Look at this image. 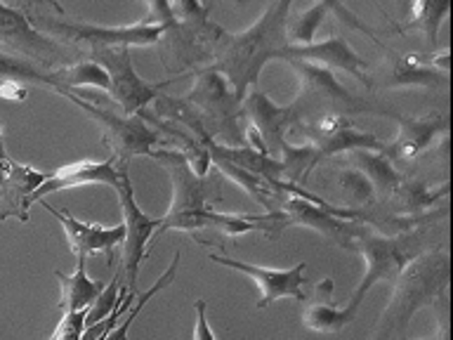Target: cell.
Segmentation results:
<instances>
[{"label":"cell","mask_w":453,"mask_h":340,"mask_svg":"<svg viewBox=\"0 0 453 340\" xmlns=\"http://www.w3.org/2000/svg\"><path fill=\"white\" fill-rule=\"evenodd\" d=\"M288 0L269 3L253 27L239 34H226L219 38L212 52L208 69L225 78L236 99L243 102L248 88H253L260 78L262 66L269 59H276L286 48V19L290 12Z\"/></svg>","instance_id":"cell-1"},{"label":"cell","mask_w":453,"mask_h":340,"mask_svg":"<svg viewBox=\"0 0 453 340\" xmlns=\"http://www.w3.org/2000/svg\"><path fill=\"white\" fill-rule=\"evenodd\" d=\"M449 274H451V260H449L446 243H439L437 248H432L411 262L409 267L399 274V279L392 283L395 293L382 312L373 340L406 338L411 317L427 305L432 307V303L441 293H446Z\"/></svg>","instance_id":"cell-2"},{"label":"cell","mask_w":453,"mask_h":340,"mask_svg":"<svg viewBox=\"0 0 453 340\" xmlns=\"http://www.w3.org/2000/svg\"><path fill=\"white\" fill-rule=\"evenodd\" d=\"M437 229L439 222H427V225H420L416 229L399 234H375L364 225L357 227L349 251H357V253L364 255L366 274H364L359 289L354 290V296L349 300L361 305L368 290L373 289L378 282L395 283L411 262L439 246V243H434V232Z\"/></svg>","instance_id":"cell-3"},{"label":"cell","mask_w":453,"mask_h":340,"mask_svg":"<svg viewBox=\"0 0 453 340\" xmlns=\"http://www.w3.org/2000/svg\"><path fill=\"white\" fill-rule=\"evenodd\" d=\"M211 5L170 3V19L158 38V55L168 73H182L198 64H211L225 28L208 19Z\"/></svg>","instance_id":"cell-4"},{"label":"cell","mask_w":453,"mask_h":340,"mask_svg":"<svg viewBox=\"0 0 453 340\" xmlns=\"http://www.w3.org/2000/svg\"><path fill=\"white\" fill-rule=\"evenodd\" d=\"M27 17L34 24L35 31H41L42 35H48L52 41L59 38L62 45L76 42V45H88V50L95 48V45L147 48V45H156L161 38L163 28L170 19V5L168 3H151L144 19L133 24V27L119 28L92 27V24H83V21H64L57 19V17H45L41 12L27 14Z\"/></svg>","instance_id":"cell-5"},{"label":"cell","mask_w":453,"mask_h":340,"mask_svg":"<svg viewBox=\"0 0 453 340\" xmlns=\"http://www.w3.org/2000/svg\"><path fill=\"white\" fill-rule=\"evenodd\" d=\"M184 102L196 112L205 135L219 147H243L246 135L241 133V102L225 78L212 69L196 71V81Z\"/></svg>","instance_id":"cell-6"},{"label":"cell","mask_w":453,"mask_h":340,"mask_svg":"<svg viewBox=\"0 0 453 340\" xmlns=\"http://www.w3.org/2000/svg\"><path fill=\"white\" fill-rule=\"evenodd\" d=\"M59 95L73 102L78 109H83L97 123L99 130H102V142L109 147L111 156L119 163L127 166V161L134 158V156H151L156 147L161 144L158 130L149 126L142 113H134V116L113 113L109 109L92 104V102L83 99L73 90H62Z\"/></svg>","instance_id":"cell-7"},{"label":"cell","mask_w":453,"mask_h":340,"mask_svg":"<svg viewBox=\"0 0 453 340\" xmlns=\"http://www.w3.org/2000/svg\"><path fill=\"white\" fill-rule=\"evenodd\" d=\"M116 194H119L120 211H123V229H126V239L120 243V276H123V289L130 293H137V276H140V265L147 258L154 243V234L163 225V218H151L142 211L137 201H134L133 182L127 175V166L120 168L119 184H116Z\"/></svg>","instance_id":"cell-8"},{"label":"cell","mask_w":453,"mask_h":340,"mask_svg":"<svg viewBox=\"0 0 453 340\" xmlns=\"http://www.w3.org/2000/svg\"><path fill=\"white\" fill-rule=\"evenodd\" d=\"M0 50L45 71L69 66L71 48L35 31L21 7L0 3Z\"/></svg>","instance_id":"cell-9"},{"label":"cell","mask_w":453,"mask_h":340,"mask_svg":"<svg viewBox=\"0 0 453 340\" xmlns=\"http://www.w3.org/2000/svg\"><path fill=\"white\" fill-rule=\"evenodd\" d=\"M88 55H90L92 62L99 64L106 71V76H109V95L119 102L120 109H123V116H134V113L144 112L147 104H151L158 97V92L165 85H151L137 76L130 48L95 45V48L88 50Z\"/></svg>","instance_id":"cell-10"},{"label":"cell","mask_w":453,"mask_h":340,"mask_svg":"<svg viewBox=\"0 0 453 340\" xmlns=\"http://www.w3.org/2000/svg\"><path fill=\"white\" fill-rule=\"evenodd\" d=\"M288 64L293 66L297 78H300V95H297L296 99L300 113H303V109L307 104L333 106V109H338L335 113H338V116H345V119L347 113H380V116H388L389 113V106L371 104L366 99L352 95V92L347 90L345 85L340 83L338 78L333 76L328 69H324V66L293 62V59H288Z\"/></svg>","instance_id":"cell-11"},{"label":"cell","mask_w":453,"mask_h":340,"mask_svg":"<svg viewBox=\"0 0 453 340\" xmlns=\"http://www.w3.org/2000/svg\"><path fill=\"white\" fill-rule=\"evenodd\" d=\"M297 130L304 133V140H307L304 144L314 149L317 163L328 156H338L340 151H385L388 147V142L378 140L373 133H366V130H357L352 120L345 116H335V113H328L311 126L300 123Z\"/></svg>","instance_id":"cell-12"},{"label":"cell","mask_w":453,"mask_h":340,"mask_svg":"<svg viewBox=\"0 0 453 340\" xmlns=\"http://www.w3.org/2000/svg\"><path fill=\"white\" fill-rule=\"evenodd\" d=\"M378 48L385 52V71H382L380 81L375 85L380 88H403V85H427V88H437V85L449 83V50L439 52V55H402L396 50L382 45L378 38Z\"/></svg>","instance_id":"cell-13"},{"label":"cell","mask_w":453,"mask_h":340,"mask_svg":"<svg viewBox=\"0 0 453 340\" xmlns=\"http://www.w3.org/2000/svg\"><path fill=\"white\" fill-rule=\"evenodd\" d=\"M211 260L218 265H225L229 269H236L241 274H246L248 279H253V283L260 289V300H257V310H265L281 298H293L297 303H303L307 298L304 283H310L304 279V269L307 262H297L288 269H272V267H257L250 262L234 260L229 255L211 253Z\"/></svg>","instance_id":"cell-14"},{"label":"cell","mask_w":453,"mask_h":340,"mask_svg":"<svg viewBox=\"0 0 453 340\" xmlns=\"http://www.w3.org/2000/svg\"><path fill=\"white\" fill-rule=\"evenodd\" d=\"M241 113L250 116L255 133L260 135L269 156L283 151V147L288 144L290 130L300 123V116H303L296 102L288 106H279L260 90L248 92L246 99L241 102Z\"/></svg>","instance_id":"cell-15"},{"label":"cell","mask_w":453,"mask_h":340,"mask_svg":"<svg viewBox=\"0 0 453 340\" xmlns=\"http://www.w3.org/2000/svg\"><path fill=\"white\" fill-rule=\"evenodd\" d=\"M168 170L170 182H173V201H170L168 215H180V212L201 211L208 205V198L215 194L212 182L205 177H198L191 170L187 154L182 151H173V149H156L154 154L149 156Z\"/></svg>","instance_id":"cell-16"},{"label":"cell","mask_w":453,"mask_h":340,"mask_svg":"<svg viewBox=\"0 0 453 340\" xmlns=\"http://www.w3.org/2000/svg\"><path fill=\"white\" fill-rule=\"evenodd\" d=\"M45 205V211L50 215H55L59 220V225L64 227L66 241H69L71 253L76 258H90V255L102 253L106 258V265L113 267V251L123 243L126 239V229L120 227H102V225H90V222H81L66 211H59L52 204H48V198L41 201Z\"/></svg>","instance_id":"cell-17"},{"label":"cell","mask_w":453,"mask_h":340,"mask_svg":"<svg viewBox=\"0 0 453 340\" xmlns=\"http://www.w3.org/2000/svg\"><path fill=\"white\" fill-rule=\"evenodd\" d=\"M276 59H283V62H304V64H317V66H324V69H340L347 71L349 76L361 81L368 88H373L371 78H368V62L364 57H359L352 50V45L340 38V35H328L326 41L311 42V45H304V48H283L279 52Z\"/></svg>","instance_id":"cell-18"},{"label":"cell","mask_w":453,"mask_h":340,"mask_svg":"<svg viewBox=\"0 0 453 340\" xmlns=\"http://www.w3.org/2000/svg\"><path fill=\"white\" fill-rule=\"evenodd\" d=\"M389 119L399 123V135L392 144L385 147L382 154L389 161H413L418 156L427 151L434 144L437 137L446 135L449 130V119L446 113H430V116H403V113L389 109Z\"/></svg>","instance_id":"cell-19"},{"label":"cell","mask_w":453,"mask_h":340,"mask_svg":"<svg viewBox=\"0 0 453 340\" xmlns=\"http://www.w3.org/2000/svg\"><path fill=\"white\" fill-rule=\"evenodd\" d=\"M123 166L126 163H119L113 156H109L106 161H78L71 163V166H64V168L55 170V173H50L45 177V182L34 191L31 205L35 201L48 198V194L71 189V187H83V184H106V187L116 189Z\"/></svg>","instance_id":"cell-20"},{"label":"cell","mask_w":453,"mask_h":340,"mask_svg":"<svg viewBox=\"0 0 453 340\" xmlns=\"http://www.w3.org/2000/svg\"><path fill=\"white\" fill-rule=\"evenodd\" d=\"M333 279H324V282L314 283L311 293H307L303 303V326H307L310 331L317 333H340L345 326H349L359 314L361 305L347 300L345 307H338L333 303Z\"/></svg>","instance_id":"cell-21"},{"label":"cell","mask_w":453,"mask_h":340,"mask_svg":"<svg viewBox=\"0 0 453 340\" xmlns=\"http://www.w3.org/2000/svg\"><path fill=\"white\" fill-rule=\"evenodd\" d=\"M45 173H38L31 166L10 161L3 182H0V220H19L27 222L31 211L34 191L45 182Z\"/></svg>","instance_id":"cell-22"},{"label":"cell","mask_w":453,"mask_h":340,"mask_svg":"<svg viewBox=\"0 0 453 340\" xmlns=\"http://www.w3.org/2000/svg\"><path fill=\"white\" fill-rule=\"evenodd\" d=\"M85 260L88 258H78L73 274H64V272L55 269V279L59 282V289H62V298H59V310H62V314H66V312L90 310V305L104 290V282H97V279L88 276Z\"/></svg>","instance_id":"cell-23"},{"label":"cell","mask_w":453,"mask_h":340,"mask_svg":"<svg viewBox=\"0 0 453 340\" xmlns=\"http://www.w3.org/2000/svg\"><path fill=\"white\" fill-rule=\"evenodd\" d=\"M347 163H352V168L359 170L361 175L373 184L375 198L380 201H385L396 189V184L402 182L395 163L382 151H347Z\"/></svg>","instance_id":"cell-24"},{"label":"cell","mask_w":453,"mask_h":340,"mask_svg":"<svg viewBox=\"0 0 453 340\" xmlns=\"http://www.w3.org/2000/svg\"><path fill=\"white\" fill-rule=\"evenodd\" d=\"M451 12V3L449 0H420V3H411L409 14L403 19L402 27L396 31H420L425 41L430 42V48H437L439 42V27L444 21L446 14Z\"/></svg>","instance_id":"cell-25"},{"label":"cell","mask_w":453,"mask_h":340,"mask_svg":"<svg viewBox=\"0 0 453 340\" xmlns=\"http://www.w3.org/2000/svg\"><path fill=\"white\" fill-rule=\"evenodd\" d=\"M180 260H182V253H175V258H173V262H170V267L163 272L158 279L154 282V286L149 290H144V293H140V296L134 298L133 307L123 314V319H120V324H116L111 328V331L106 333L104 338L102 340H127V333H130V326L134 324V319H137V314H140L142 310H144V305L149 303V300H154L158 293H161L165 286H170V283L175 282L177 276V269H180Z\"/></svg>","instance_id":"cell-26"},{"label":"cell","mask_w":453,"mask_h":340,"mask_svg":"<svg viewBox=\"0 0 453 340\" xmlns=\"http://www.w3.org/2000/svg\"><path fill=\"white\" fill-rule=\"evenodd\" d=\"M333 10V3L310 5L303 14L286 19V48H304L314 42L317 28L324 24L326 14Z\"/></svg>","instance_id":"cell-27"},{"label":"cell","mask_w":453,"mask_h":340,"mask_svg":"<svg viewBox=\"0 0 453 340\" xmlns=\"http://www.w3.org/2000/svg\"><path fill=\"white\" fill-rule=\"evenodd\" d=\"M19 81H31V83L45 85L50 90L59 92L55 71H45L41 66H35V64L27 62V59H19V57L0 50V85L19 83Z\"/></svg>","instance_id":"cell-28"},{"label":"cell","mask_w":453,"mask_h":340,"mask_svg":"<svg viewBox=\"0 0 453 340\" xmlns=\"http://www.w3.org/2000/svg\"><path fill=\"white\" fill-rule=\"evenodd\" d=\"M55 78L57 83H59V92L76 90L81 85H90V88H99V90L109 92V76H106V71L99 64L92 62V59H83V62L55 69Z\"/></svg>","instance_id":"cell-29"},{"label":"cell","mask_w":453,"mask_h":340,"mask_svg":"<svg viewBox=\"0 0 453 340\" xmlns=\"http://www.w3.org/2000/svg\"><path fill=\"white\" fill-rule=\"evenodd\" d=\"M338 187L340 194H342V197L347 198V204H349L347 211H354V215H361V212L371 211V208H375V204H378L373 184L368 182L359 170H342L338 177Z\"/></svg>","instance_id":"cell-30"},{"label":"cell","mask_w":453,"mask_h":340,"mask_svg":"<svg viewBox=\"0 0 453 340\" xmlns=\"http://www.w3.org/2000/svg\"><path fill=\"white\" fill-rule=\"evenodd\" d=\"M85 314H88V310L62 314V321L57 324V328L48 340H81L85 331Z\"/></svg>","instance_id":"cell-31"},{"label":"cell","mask_w":453,"mask_h":340,"mask_svg":"<svg viewBox=\"0 0 453 340\" xmlns=\"http://www.w3.org/2000/svg\"><path fill=\"white\" fill-rule=\"evenodd\" d=\"M432 310H434V317H437V331H434L432 338L425 340H449V293H441L432 303Z\"/></svg>","instance_id":"cell-32"},{"label":"cell","mask_w":453,"mask_h":340,"mask_svg":"<svg viewBox=\"0 0 453 340\" xmlns=\"http://www.w3.org/2000/svg\"><path fill=\"white\" fill-rule=\"evenodd\" d=\"M194 340H218L208 324L205 300H196V321H194Z\"/></svg>","instance_id":"cell-33"},{"label":"cell","mask_w":453,"mask_h":340,"mask_svg":"<svg viewBox=\"0 0 453 340\" xmlns=\"http://www.w3.org/2000/svg\"><path fill=\"white\" fill-rule=\"evenodd\" d=\"M10 161H12V158L7 156L5 142H3V135H0V182H3V175H5V170H7V166H10Z\"/></svg>","instance_id":"cell-34"}]
</instances>
